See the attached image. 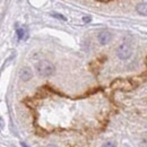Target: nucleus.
<instances>
[{
	"instance_id": "obj_1",
	"label": "nucleus",
	"mask_w": 147,
	"mask_h": 147,
	"mask_svg": "<svg viewBox=\"0 0 147 147\" xmlns=\"http://www.w3.org/2000/svg\"><path fill=\"white\" fill-rule=\"evenodd\" d=\"M36 70L38 75H41L43 77H49L55 73V66L52 62H50L48 60H41L36 65Z\"/></svg>"
},
{
	"instance_id": "obj_2",
	"label": "nucleus",
	"mask_w": 147,
	"mask_h": 147,
	"mask_svg": "<svg viewBox=\"0 0 147 147\" xmlns=\"http://www.w3.org/2000/svg\"><path fill=\"white\" fill-rule=\"evenodd\" d=\"M117 55L121 60H126L131 55V48L127 43H122L118 49H117Z\"/></svg>"
},
{
	"instance_id": "obj_3",
	"label": "nucleus",
	"mask_w": 147,
	"mask_h": 147,
	"mask_svg": "<svg viewBox=\"0 0 147 147\" xmlns=\"http://www.w3.org/2000/svg\"><path fill=\"white\" fill-rule=\"evenodd\" d=\"M111 87L112 88H119V90H122V91H128L132 88V85L130 83V80L127 79H117L114 80L112 84H111Z\"/></svg>"
},
{
	"instance_id": "obj_4",
	"label": "nucleus",
	"mask_w": 147,
	"mask_h": 147,
	"mask_svg": "<svg viewBox=\"0 0 147 147\" xmlns=\"http://www.w3.org/2000/svg\"><path fill=\"white\" fill-rule=\"evenodd\" d=\"M111 38H112V34H111L109 31H103V32H101V33L98 34V36H97V40H98L100 44H102V45L108 44L111 41Z\"/></svg>"
},
{
	"instance_id": "obj_5",
	"label": "nucleus",
	"mask_w": 147,
	"mask_h": 147,
	"mask_svg": "<svg viewBox=\"0 0 147 147\" xmlns=\"http://www.w3.org/2000/svg\"><path fill=\"white\" fill-rule=\"evenodd\" d=\"M33 77V73L30 68L27 67H23L20 70H19V78L24 82H28L31 78Z\"/></svg>"
},
{
	"instance_id": "obj_6",
	"label": "nucleus",
	"mask_w": 147,
	"mask_h": 147,
	"mask_svg": "<svg viewBox=\"0 0 147 147\" xmlns=\"http://www.w3.org/2000/svg\"><path fill=\"white\" fill-rule=\"evenodd\" d=\"M137 9V13L140 14V15H144V16H147V2L146 1H143V2H139L136 7Z\"/></svg>"
},
{
	"instance_id": "obj_7",
	"label": "nucleus",
	"mask_w": 147,
	"mask_h": 147,
	"mask_svg": "<svg viewBox=\"0 0 147 147\" xmlns=\"http://www.w3.org/2000/svg\"><path fill=\"white\" fill-rule=\"evenodd\" d=\"M25 30L24 28H20V30H17V35H18V38L19 40H22V38H24L25 36Z\"/></svg>"
},
{
	"instance_id": "obj_8",
	"label": "nucleus",
	"mask_w": 147,
	"mask_h": 147,
	"mask_svg": "<svg viewBox=\"0 0 147 147\" xmlns=\"http://www.w3.org/2000/svg\"><path fill=\"white\" fill-rule=\"evenodd\" d=\"M103 147H117L112 142H108V143H105L104 145H103Z\"/></svg>"
},
{
	"instance_id": "obj_9",
	"label": "nucleus",
	"mask_w": 147,
	"mask_h": 147,
	"mask_svg": "<svg viewBox=\"0 0 147 147\" xmlns=\"http://www.w3.org/2000/svg\"><path fill=\"white\" fill-rule=\"evenodd\" d=\"M52 16H53V17H57V18H61L62 20H66V18H65L63 16H61V15H59V14H52Z\"/></svg>"
},
{
	"instance_id": "obj_10",
	"label": "nucleus",
	"mask_w": 147,
	"mask_h": 147,
	"mask_svg": "<svg viewBox=\"0 0 147 147\" xmlns=\"http://www.w3.org/2000/svg\"><path fill=\"white\" fill-rule=\"evenodd\" d=\"M83 20H84L85 23H86V22H91V17H86V16H85V17H83Z\"/></svg>"
},
{
	"instance_id": "obj_11",
	"label": "nucleus",
	"mask_w": 147,
	"mask_h": 147,
	"mask_svg": "<svg viewBox=\"0 0 147 147\" xmlns=\"http://www.w3.org/2000/svg\"><path fill=\"white\" fill-rule=\"evenodd\" d=\"M22 147H28V146H27V145H26L24 142H22Z\"/></svg>"
},
{
	"instance_id": "obj_12",
	"label": "nucleus",
	"mask_w": 147,
	"mask_h": 147,
	"mask_svg": "<svg viewBox=\"0 0 147 147\" xmlns=\"http://www.w3.org/2000/svg\"><path fill=\"white\" fill-rule=\"evenodd\" d=\"M47 147H58L57 145H53V144H50V145H48Z\"/></svg>"
}]
</instances>
